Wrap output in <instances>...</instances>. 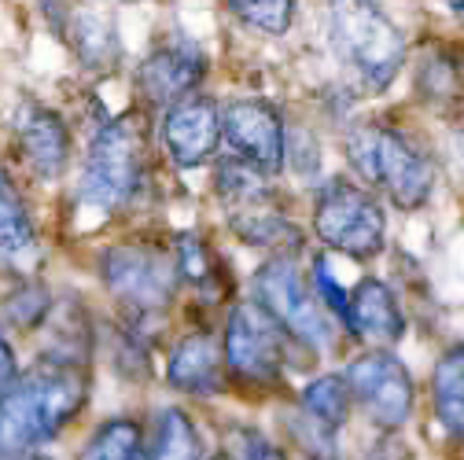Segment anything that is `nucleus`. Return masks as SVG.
Listing matches in <instances>:
<instances>
[{
	"label": "nucleus",
	"instance_id": "f257e3e1",
	"mask_svg": "<svg viewBox=\"0 0 464 460\" xmlns=\"http://www.w3.org/2000/svg\"><path fill=\"white\" fill-rule=\"evenodd\" d=\"M89 401V358L48 347L0 394V456L34 453L63 435Z\"/></svg>",
	"mask_w": 464,
	"mask_h": 460
},
{
	"label": "nucleus",
	"instance_id": "f03ea898",
	"mask_svg": "<svg viewBox=\"0 0 464 460\" xmlns=\"http://www.w3.org/2000/svg\"><path fill=\"white\" fill-rule=\"evenodd\" d=\"M328 48L354 78V85L380 92L405 67V37L380 0H328Z\"/></svg>",
	"mask_w": 464,
	"mask_h": 460
},
{
	"label": "nucleus",
	"instance_id": "7ed1b4c3",
	"mask_svg": "<svg viewBox=\"0 0 464 460\" xmlns=\"http://www.w3.org/2000/svg\"><path fill=\"white\" fill-rule=\"evenodd\" d=\"M148 188V144L137 114L107 119L82 158L78 199L100 214H122L140 203Z\"/></svg>",
	"mask_w": 464,
	"mask_h": 460
},
{
	"label": "nucleus",
	"instance_id": "20e7f679",
	"mask_svg": "<svg viewBox=\"0 0 464 460\" xmlns=\"http://www.w3.org/2000/svg\"><path fill=\"white\" fill-rule=\"evenodd\" d=\"M343 151L354 174L383 192L398 210H417L431 199L435 166L398 126L369 119L346 133Z\"/></svg>",
	"mask_w": 464,
	"mask_h": 460
},
{
	"label": "nucleus",
	"instance_id": "39448f33",
	"mask_svg": "<svg viewBox=\"0 0 464 460\" xmlns=\"http://www.w3.org/2000/svg\"><path fill=\"white\" fill-rule=\"evenodd\" d=\"M221 350H225V372L255 390H269L284 383V369L292 365L299 342L284 331V324L255 299L232 302L221 331Z\"/></svg>",
	"mask_w": 464,
	"mask_h": 460
},
{
	"label": "nucleus",
	"instance_id": "423d86ee",
	"mask_svg": "<svg viewBox=\"0 0 464 460\" xmlns=\"http://www.w3.org/2000/svg\"><path fill=\"white\" fill-rule=\"evenodd\" d=\"M100 280L133 321H155L169 310L173 295H178V265H173V251L148 244V240H130L114 244L100 254Z\"/></svg>",
	"mask_w": 464,
	"mask_h": 460
},
{
	"label": "nucleus",
	"instance_id": "0eeeda50",
	"mask_svg": "<svg viewBox=\"0 0 464 460\" xmlns=\"http://www.w3.org/2000/svg\"><path fill=\"white\" fill-rule=\"evenodd\" d=\"M314 236L354 262H369L387 244V214L376 196L351 177H328L314 199Z\"/></svg>",
	"mask_w": 464,
	"mask_h": 460
},
{
	"label": "nucleus",
	"instance_id": "6e6552de",
	"mask_svg": "<svg viewBox=\"0 0 464 460\" xmlns=\"http://www.w3.org/2000/svg\"><path fill=\"white\" fill-rule=\"evenodd\" d=\"M251 295L284 324L303 350H328L335 335V321L321 306L314 283L303 276L295 254H273L255 276H251Z\"/></svg>",
	"mask_w": 464,
	"mask_h": 460
},
{
	"label": "nucleus",
	"instance_id": "1a4fd4ad",
	"mask_svg": "<svg viewBox=\"0 0 464 460\" xmlns=\"http://www.w3.org/2000/svg\"><path fill=\"white\" fill-rule=\"evenodd\" d=\"M346 383H351L354 406H362V413L383 427V431H398L410 424L413 406H417V387L413 376L391 350H365L346 365Z\"/></svg>",
	"mask_w": 464,
	"mask_h": 460
},
{
	"label": "nucleus",
	"instance_id": "9d476101",
	"mask_svg": "<svg viewBox=\"0 0 464 460\" xmlns=\"http://www.w3.org/2000/svg\"><path fill=\"white\" fill-rule=\"evenodd\" d=\"M221 140L269 177H276L284 169L287 126H284V114L269 100L251 96V100H232L228 107H221Z\"/></svg>",
	"mask_w": 464,
	"mask_h": 460
},
{
	"label": "nucleus",
	"instance_id": "9b49d317",
	"mask_svg": "<svg viewBox=\"0 0 464 460\" xmlns=\"http://www.w3.org/2000/svg\"><path fill=\"white\" fill-rule=\"evenodd\" d=\"M207 78V55L199 44H192L188 37L173 34L166 41H159L137 67V92L144 96L148 107H169L173 100H181L188 92L199 89V81Z\"/></svg>",
	"mask_w": 464,
	"mask_h": 460
},
{
	"label": "nucleus",
	"instance_id": "f8f14e48",
	"mask_svg": "<svg viewBox=\"0 0 464 460\" xmlns=\"http://www.w3.org/2000/svg\"><path fill=\"white\" fill-rule=\"evenodd\" d=\"M162 148L178 169L210 162L221 148V107L203 92L173 100L162 114Z\"/></svg>",
	"mask_w": 464,
	"mask_h": 460
},
{
	"label": "nucleus",
	"instance_id": "ddd939ff",
	"mask_svg": "<svg viewBox=\"0 0 464 460\" xmlns=\"http://www.w3.org/2000/svg\"><path fill=\"white\" fill-rule=\"evenodd\" d=\"M15 148L34 177L60 181L71 162V129L63 114H55L37 100H26L15 110Z\"/></svg>",
	"mask_w": 464,
	"mask_h": 460
},
{
	"label": "nucleus",
	"instance_id": "4468645a",
	"mask_svg": "<svg viewBox=\"0 0 464 460\" xmlns=\"http://www.w3.org/2000/svg\"><path fill=\"white\" fill-rule=\"evenodd\" d=\"M225 350L214 328H192L185 331L166 358V383L192 398H210L225 387Z\"/></svg>",
	"mask_w": 464,
	"mask_h": 460
},
{
	"label": "nucleus",
	"instance_id": "2eb2a0df",
	"mask_svg": "<svg viewBox=\"0 0 464 460\" xmlns=\"http://www.w3.org/2000/svg\"><path fill=\"white\" fill-rule=\"evenodd\" d=\"M41 269V236L19 185L0 169V276L30 280Z\"/></svg>",
	"mask_w": 464,
	"mask_h": 460
},
{
	"label": "nucleus",
	"instance_id": "dca6fc26",
	"mask_svg": "<svg viewBox=\"0 0 464 460\" xmlns=\"http://www.w3.org/2000/svg\"><path fill=\"white\" fill-rule=\"evenodd\" d=\"M228 225L244 244L262 247L269 254H299L303 251V233L299 225L287 217L284 210H276L273 196L244 203V206H232L228 210Z\"/></svg>",
	"mask_w": 464,
	"mask_h": 460
},
{
	"label": "nucleus",
	"instance_id": "f3484780",
	"mask_svg": "<svg viewBox=\"0 0 464 460\" xmlns=\"http://www.w3.org/2000/svg\"><path fill=\"white\" fill-rule=\"evenodd\" d=\"M351 317L358 342H376V347H394L405 335V313L391 287L376 276H365L351 292Z\"/></svg>",
	"mask_w": 464,
	"mask_h": 460
},
{
	"label": "nucleus",
	"instance_id": "a211bd4d",
	"mask_svg": "<svg viewBox=\"0 0 464 460\" xmlns=\"http://www.w3.org/2000/svg\"><path fill=\"white\" fill-rule=\"evenodd\" d=\"M169 251H173V265H178V280L181 283H188L192 292H199L207 299L225 295V287H228L225 262H221V254H214V247L199 233L185 228V233L173 236Z\"/></svg>",
	"mask_w": 464,
	"mask_h": 460
},
{
	"label": "nucleus",
	"instance_id": "6ab92c4d",
	"mask_svg": "<svg viewBox=\"0 0 464 460\" xmlns=\"http://www.w3.org/2000/svg\"><path fill=\"white\" fill-rule=\"evenodd\" d=\"M67 41L78 55V63L92 74H111L122 60L119 34L100 12H74L67 19Z\"/></svg>",
	"mask_w": 464,
	"mask_h": 460
},
{
	"label": "nucleus",
	"instance_id": "aec40b11",
	"mask_svg": "<svg viewBox=\"0 0 464 460\" xmlns=\"http://www.w3.org/2000/svg\"><path fill=\"white\" fill-rule=\"evenodd\" d=\"M144 460H203L196 420L178 406L159 409L151 420V435L144 438Z\"/></svg>",
	"mask_w": 464,
	"mask_h": 460
},
{
	"label": "nucleus",
	"instance_id": "412c9836",
	"mask_svg": "<svg viewBox=\"0 0 464 460\" xmlns=\"http://www.w3.org/2000/svg\"><path fill=\"white\" fill-rule=\"evenodd\" d=\"M431 398H435V417L442 431L453 438H464V342H453L435 361Z\"/></svg>",
	"mask_w": 464,
	"mask_h": 460
},
{
	"label": "nucleus",
	"instance_id": "4be33fe9",
	"mask_svg": "<svg viewBox=\"0 0 464 460\" xmlns=\"http://www.w3.org/2000/svg\"><path fill=\"white\" fill-rule=\"evenodd\" d=\"M269 181H273L269 174H262L255 162L240 158L237 151H228V155H221V158L214 162V192H218V199L225 203V210L273 196Z\"/></svg>",
	"mask_w": 464,
	"mask_h": 460
},
{
	"label": "nucleus",
	"instance_id": "5701e85b",
	"mask_svg": "<svg viewBox=\"0 0 464 460\" xmlns=\"http://www.w3.org/2000/svg\"><path fill=\"white\" fill-rule=\"evenodd\" d=\"M417 85H420V96L431 107H442V110L453 107L457 110V103H460V60L446 44H431L420 55Z\"/></svg>",
	"mask_w": 464,
	"mask_h": 460
},
{
	"label": "nucleus",
	"instance_id": "b1692460",
	"mask_svg": "<svg viewBox=\"0 0 464 460\" xmlns=\"http://www.w3.org/2000/svg\"><path fill=\"white\" fill-rule=\"evenodd\" d=\"M303 413L314 417L317 424L324 427H343L351 420V409H354V394H351V383H346L343 372H328V376H317L314 383L303 387Z\"/></svg>",
	"mask_w": 464,
	"mask_h": 460
},
{
	"label": "nucleus",
	"instance_id": "393cba45",
	"mask_svg": "<svg viewBox=\"0 0 464 460\" xmlns=\"http://www.w3.org/2000/svg\"><path fill=\"white\" fill-rule=\"evenodd\" d=\"M78 460H144V427L130 417L103 420L82 446Z\"/></svg>",
	"mask_w": 464,
	"mask_h": 460
},
{
	"label": "nucleus",
	"instance_id": "a878e982",
	"mask_svg": "<svg viewBox=\"0 0 464 460\" xmlns=\"http://www.w3.org/2000/svg\"><path fill=\"white\" fill-rule=\"evenodd\" d=\"M225 5L244 26L269 34V37L287 34L295 19V0H225Z\"/></svg>",
	"mask_w": 464,
	"mask_h": 460
},
{
	"label": "nucleus",
	"instance_id": "bb28decb",
	"mask_svg": "<svg viewBox=\"0 0 464 460\" xmlns=\"http://www.w3.org/2000/svg\"><path fill=\"white\" fill-rule=\"evenodd\" d=\"M48 306H52V299L44 292V283H34V276L19 280L15 292H8L5 302H0V310H5V324H12V328H37V324H44Z\"/></svg>",
	"mask_w": 464,
	"mask_h": 460
},
{
	"label": "nucleus",
	"instance_id": "cd10ccee",
	"mask_svg": "<svg viewBox=\"0 0 464 460\" xmlns=\"http://www.w3.org/2000/svg\"><path fill=\"white\" fill-rule=\"evenodd\" d=\"M310 283H314L321 306L328 310V317H332L346 335H351V339H358V335H354V317H351V292H343V283L332 276V269H328L324 258H314V265H310Z\"/></svg>",
	"mask_w": 464,
	"mask_h": 460
},
{
	"label": "nucleus",
	"instance_id": "c85d7f7f",
	"mask_svg": "<svg viewBox=\"0 0 464 460\" xmlns=\"http://www.w3.org/2000/svg\"><path fill=\"white\" fill-rule=\"evenodd\" d=\"M237 460H287L273 442H266L258 431H240L237 438V449H228Z\"/></svg>",
	"mask_w": 464,
	"mask_h": 460
},
{
	"label": "nucleus",
	"instance_id": "c756f323",
	"mask_svg": "<svg viewBox=\"0 0 464 460\" xmlns=\"http://www.w3.org/2000/svg\"><path fill=\"white\" fill-rule=\"evenodd\" d=\"M15 379H19V358L12 350V339L5 335V328H0V394H5Z\"/></svg>",
	"mask_w": 464,
	"mask_h": 460
},
{
	"label": "nucleus",
	"instance_id": "7c9ffc66",
	"mask_svg": "<svg viewBox=\"0 0 464 460\" xmlns=\"http://www.w3.org/2000/svg\"><path fill=\"white\" fill-rule=\"evenodd\" d=\"M446 5H450V12H453V19L464 26V0H446Z\"/></svg>",
	"mask_w": 464,
	"mask_h": 460
},
{
	"label": "nucleus",
	"instance_id": "2f4dec72",
	"mask_svg": "<svg viewBox=\"0 0 464 460\" xmlns=\"http://www.w3.org/2000/svg\"><path fill=\"white\" fill-rule=\"evenodd\" d=\"M0 460H52V456H41V453L34 449V453H19V456H0Z\"/></svg>",
	"mask_w": 464,
	"mask_h": 460
},
{
	"label": "nucleus",
	"instance_id": "473e14b6",
	"mask_svg": "<svg viewBox=\"0 0 464 460\" xmlns=\"http://www.w3.org/2000/svg\"><path fill=\"white\" fill-rule=\"evenodd\" d=\"M210 460H237V456H232V453H218V456H210Z\"/></svg>",
	"mask_w": 464,
	"mask_h": 460
}]
</instances>
